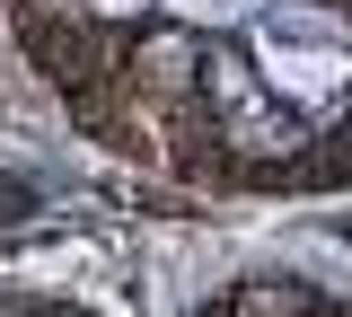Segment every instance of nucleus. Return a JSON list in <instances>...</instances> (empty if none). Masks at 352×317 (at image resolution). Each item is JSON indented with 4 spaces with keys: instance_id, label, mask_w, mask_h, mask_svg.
<instances>
[{
    "instance_id": "2",
    "label": "nucleus",
    "mask_w": 352,
    "mask_h": 317,
    "mask_svg": "<svg viewBox=\"0 0 352 317\" xmlns=\"http://www.w3.org/2000/svg\"><path fill=\"white\" fill-rule=\"evenodd\" d=\"M176 18H194V27H238V18H256L264 0H168Z\"/></svg>"
},
{
    "instance_id": "3",
    "label": "nucleus",
    "mask_w": 352,
    "mask_h": 317,
    "mask_svg": "<svg viewBox=\"0 0 352 317\" xmlns=\"http://www.w3.org/2000/svg\"><path fill=\"white\" fill-rule=\"evenodd\" d=\"M97 9H115V18H124V9H141V0H97Z\"/></svg>"
},
{
    "instance_id": "1",
    "label": "nucleus",
    "mask_w": 352,
    "mask_h": 317,
    "mask_svg": "<svg viewBox=\"0 0 352 317\" xmlns=\"http://www.w3.org/2000/svg\"><path fill=\"white\" fill-rule=\"evenodd\" d=\"M264 71H273V89L326 106V97L352 89V45H344L335 18H317V9H282V18L264 27Z\"/></svg>"
}]
</instances>
